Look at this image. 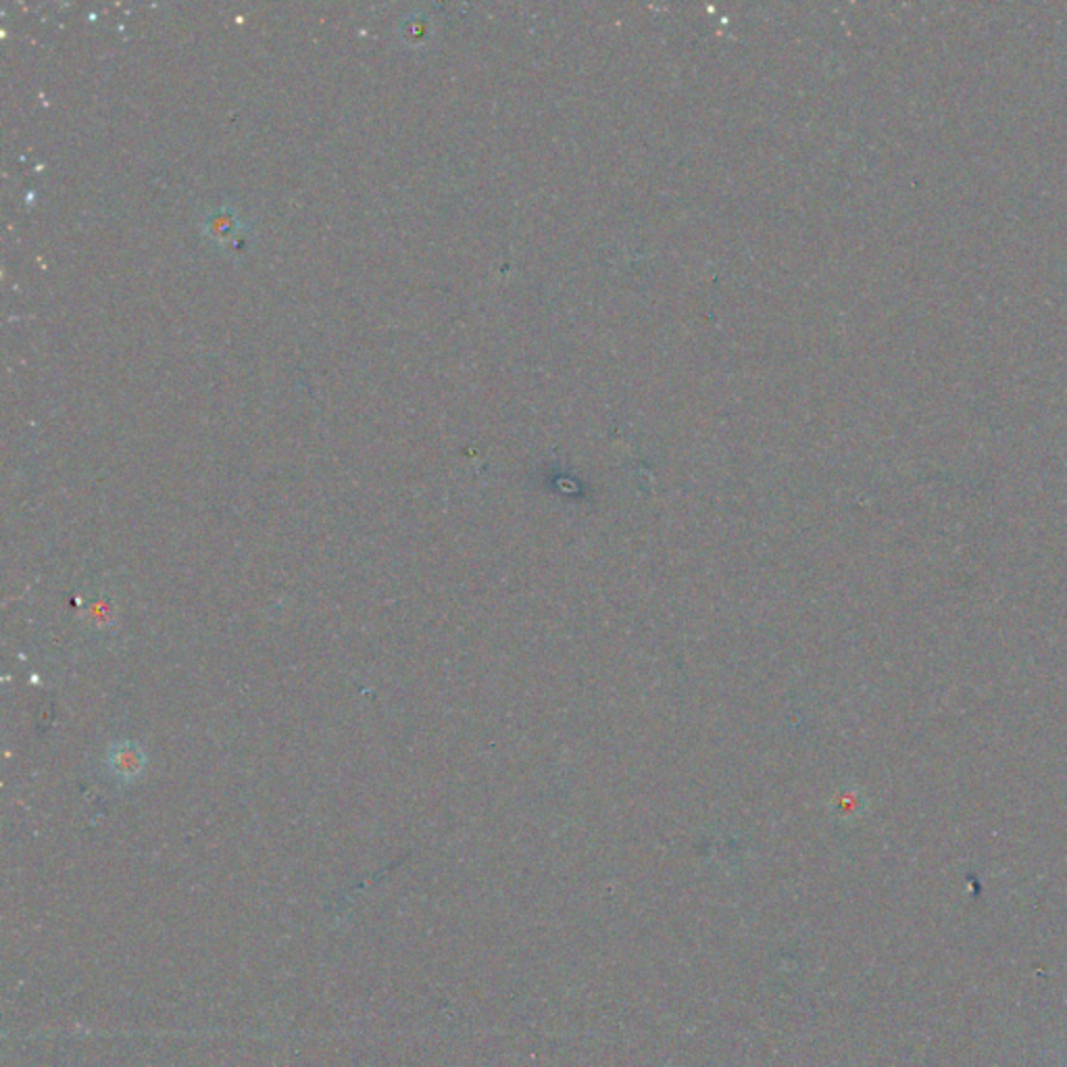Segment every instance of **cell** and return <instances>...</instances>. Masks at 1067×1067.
Instances as JSON below:
<instances>
[{
	"instance_id": "1",
	"label": "cell",
	"mask_w": 1067,
	"mask_h": 1067,
	"mask_svg": "<svg viewBox=\"0 0 1067 1067\" xmlns=\"http://www.w3.org/2000/svg\"><path fill=\"white\" fill-rule=\"evenodd\" d=\"M146 758L134 742H117L109 751L107 765L109 772L121 782H134L144 770Z\"/></svg>"
}]
</instances>
